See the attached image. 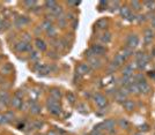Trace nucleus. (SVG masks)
<instances>
[{
    "label": "nucleus",
    "mask_w": 155,
    "mask_h": 135,
    "mask_svg": "<svg viewBox=\"0 0 155 135\" xmlns=\"http://www.w3.org/2000/svg\"><path fill=\"white\" fill-rule=\"evenodd\" d=\"M48 107H49V112L53 116H59L61 112L59 100L52 98V97H49V99H48Z\"/></svg>",
    "instance_id": "obj_1"
},
{
    "label": "nucleus",
    "mask_w": 155,
    "mask_h": 135,
    "mask_svg": "<svg viewBox=\"0 0 155 135\" xmlns=\"http://www.w3.org/2000/svg\"><path fill=\"white\" fill-rule=\"evenodd\" d=\"M15 50L18 52H33V46L30 43H26L23 40H21L19 43L15 44Z\"/></svg>",
    "instance_id": "obj_2"
},
{
    "label": "nucleus",
    "mask_w": 155,
    "mask_h": 135,
    "mask_svg": "<svg viewBox=\"0 0 155 135\" xmlns=\"http://www.w3.org/2000/svg\"><path fill=\"white\" fill-rule=\"evenodd\" d=\"M94 102L100 109H103L107 106L108 104V99L105 98V96H103L102 94H95L94 95Z\"/></svg>",
    "instance_id": "obj_3"
},
{
    "label": "nucleus",
    "mask_w": 155,
    "mask_h": 135,
    "mask_svg": "<svg viewBox=\"0 0 155 135\" xmlns=\"http://www.w3.org/2000/svg\"><path fill=\"white\" fill-rule=\"evenodd\" d=\"M126 45H127L126 47L133 50L134 47H137V46L139 45V37H138L137 35H131V36H129L127 39H126Z\"/></svg>",
    "instance_id": "obj_4"
},
{
    "label": "nucleus",
    "mask_w": 155,
    "mask_h": 135,
    "mask_svg": "<svg viewBox=\"0 0 155 135\" xmlns=\"http://www.w3.org/2000/svg\"><path fill=\"white\" fill-rule=\"evenodd\" d=\"M90 50H92V52H93V54H94L95 57L103 56V54L105 53V47H104L103 45H100V44L93 45V46L90 47Z\"/></svg>",
    "instance_id": "obj_5"
},
{
    "label": "nucleus",
    "mask_w": 155,
    "mask_h": 135,
    "mask_svg": "<svg viewBox=\"0 0 155 135\" xmlns=\"http://www.w3.org/2000/svg\"><path fill=\"white\" fill-rule=\"evenodd\" d=\"M11 104H12V106H13L14 109H16V110H22L24 103H23V99H22V98L14 96L11 99Z\"/></svg>",
    "instance_id": "obj_6"
},
{
    "label": "nucleus",
    "mask_w": 155,
    "mask_h": 135,
    "mask_svg": "<svg viewBox=\"0 0 155 135\" xmlns=\"http://www.w3.org/2000/svg\"><path fill=\"white\" fill-rule=\"evenodd\" d=\"M138 88H139V93H140V94H145V95H147V94L151 93V86H149L146 81H144V82H139V83H138Z\"/></svg>",
    "instance_id": "obj_7"
},
{
    "label": "nucleus",
    "mask_w": 155,
    "mask_h": 135,
    "mask_svg": "<svg viewBox=\"0 0 155 135\" xmlns=\"http://www.w3.org/2000/svg\"><path fill=\"white\" fill-rule=\"evenodd\" d=\"M115 126H116V121H115L114 119H108V120H105V121L103 122L104 129H107V131L110 132V133H112V132L115 131Z\"/></svg>",
    "instance_id": "obj_8"
},
{
    "label": "nucleus",
    "mask_w": 155,
    "mask_h": 135,
    "mask_svg": "<svg viewBox=\"0 0 155 135\" xmlns=\"http://www.w3.org/2000/svg\"><path fill=\"white\" fill-rule=\"evenodd\" d=\"M90 71H92V68H90V66H89L88 64H80L79 67H78V73H79L80 75H86V74H88Z\"/></svg>",
    "instance_id": "obj_9"
},
{
    "label": "nucleus",
    "mask_w": 155,
    "mask_h": 135,
    "mask_svg": "<svg viewBox=\"0 0 155 135\" xmlns=\"http://www.w3.org/2000/svg\"><path fill=\"white\" fill-rule=\"evenodd\" d=\"M153 38H154V33H153V30H152V29H146V30H145V36H144V42H145V44H146V45L151 44L152 40H153Z\"/></svg>",
    "instance_id": "obj_10"
},
{
    "label": "nucleus",
    "mask_w": 155,
    "mask_h": 135,
    "mask_svg": "<svg viewBox=\"0 0 155 135\" xmlns=\"http://www.w3.org/2000/svg\"><path fill=\"white\" fill-rule=\"evenodd\" d=\"M11 98H9V95L7 91L5 90H0V104L1 105H7L9 103Z\"/></svg>",
    "instance_id": "obj_11"
},
{
    "label": "nucleus",
    "mask_w": 155,
    "mask_h": 135,
    "mask_svg": "<svg viewBox=\"0 0 155 135\" xmlns=\"http://www.w3.org/2000/svg\"><path fill=\"white\" fill-rule=\"evenodd\" d=\"M102 64V60L98 58V57H92L89 58V62L88 65L90 66V68H98Z\"/></svg>",
    "instance_id": "obj_12"
},
{
    "label": "nucleus",
    "mask_w": 155,
    "mask_h": 135,
    "mask_svg": "<svg viewBox=\"0 0 155 135\" xmlns=\"http://www.w3.org/2000/svg\"><path fill=\"white\" fill-rule=\"evenodd\" d=\"M30 103V109H29V111L33 113V115H39L41 113V106H39L38 104L36 103V102H29Z\"/></svg>",
    "instance_id": "obj_13"
},
{
    "label": "nucleus",
    "mask_w": 155,
    "mask_h": 135,
    "mask_svg": "<svg viewBox=\"0 0 155 135\" xmlns=\"http://www.w3.org/2000/svg\"><path fill=\"white\" fill-rule=\"evenodd\" d=\"M28 23H29V19L26 18V16H19V18H16V20H15V25H16L18 28L24 27V25L28 24Z\"/></svg>",
    "instance_id": "obj_14"
},
{
    "label": "nucleus",
    "mask_w": 155,
    "mask_h": 135,
    "mask_svg": "<svg viewBox=\"0 0 155 135\" xmlns=\"http://www.w3.org/2000/svg\"><path fill=\"white\" fill-rule=\"evenodd\" d=\"M123 107H124L126 111H133L134 107H136V104H134L133 100H131V99H126V100L123 103Z\"/></svg>",
    "instance_id": "obj_15"
},
{
    "label": "nucleus",
    "mask_w": 155,
    "mask_h": 135,
    "mask_svg": "<svg viewBox=\"0 0 155 135\" xmlns=\"http://www.w3.org/2000/svg\"><path fill=\"white\" fill-rule=\"evenodd\" d=\"M35 46H36V49L39 50V51H45V50H46V44H45V42L41 38L35 39Z\"/></svg>",
    "instance_id": "obj_16"
},
{
    "label": "nucleus",
    "mask_w": 155,
    "mask_h": 135,
    "mask_svg": "<svg viewBox=\"0 0 155 135\" xmlns=\"http://www.w3.org/2000/svg\"><path fill=\"white\" fill-rule=\"evenodd\" d=\"M133 71H134L133 65H127V66H125L124 69H123V76H132V75H133Z\"/></svg>",
    "instance_id": "obj_17"
},
{
    "label": "nucleus",
    "mask_w": 155,
    "mask_h": 135,
    "mask_svg": "<svg viewBox=\"0 0 155 135\" xmlns=\"http://www.w3.org/2000/svg\"><path fill=\"white\" fill-rule=\"evenodd\" d=\"M148 57L147 56H145L142 59H139V60H137V67L139 68V69H142V68H145L146 66H147V64H148Z\"/></svg>",
    "instance_id": "obj_18"
},
{
    "label": "nucleus",
    "mask_w": 155,
    "mask_h": 135,
    "mask_svg": "<svg viewBox=\"0 0 155 135\" xmlns=\"http://www.w3.org/2000/svg\"><path fill=\"white\" fill-rule=\"evenodd\" d=\"M119 13H120L122 18L127 19V18L130 16V14H131V11H130V8H129V7L123 6V7H120V8H119Z\"/></svg>",
    "instance_id": "obj_19"
},
{
    "label": "nucleus",
    "mask_w": 155,
    "mask_h": 135,
    "mask_svg": "<svg viewBox=\"0 0 155 135\" xmlns=\"http://www.w3.org/2000/svg\"><path fill=\"white\" fill-rule=\"evenodd\" d=\"M134 82H136V80H134L133 75H132V76H124V77H123V80H122V83H123V86H125L126 88H127L130 84L134 83Z\"/></svg>",
    "instance_id": "obj_20"
},
{
    "label": "nucleus",
    "mask_w": 155,
    "mask_h": 135,
    "mask_svg": "<svg viewBox=\"0 0 155 135\" xmlns=\"http://www.w3.org/2000/svg\"><path fill=\"white\" fill-rule=\"evenodd\" d=\"M95 27H96L97 29H105V28L108 27V20L107 19H100L98 21H96Z\"/></svg>",
    "instance_id": "obj_21"
},
{
    "label": "nucleus",
    "mask_w": 155,
    "mask_h": 135,
    "mask_svg": "<svg viewBox=\"0 0 155 135\" xmlns=\"http://www.w3.org/2000/svg\"><path fill=\"white\" fill-rule=\"evenodd\" d=\"M132 50L131 49H129V47H123L122 50H120V52H119V54L120 56H123L125 59H127V58H130L131 56H132Z\"/></svg>",
    "instance_id": "obj_22"
},
{
    "label": "nucleus",
    "mask_w": 155,
    "mask_h": 135,
    "mask_svg": "<svg viewBox=\"0 0 155 135\" xmlns=\"http://www.w3.org/2000/svg\"><path fill=\"white\" fill-rule=\"evenodd\" d=\"M50 13H51L52 16H58L59 18V16H61V14H63V8L57 5V6H55V7L50 11Z\"/></svg>",
    "instance_id": "obj_23"
},
{
    "label": "nucleus",
    "mask_w": 155,
    "mask_h": 135,
    "mask_svg": "<svg viewBox=\"0 0 155 135\" xmlns=\"http://www.w3.org/2000/svg\"><path fill=\"white\" fill-rule=\"evenodd\" d=\"M125 61H126V59L124 58L123 56H120L119 53H117L116 56H115V59H114V62L116 64L117 66H119V67H120L122 65H124V62H125Z\"/></svg>",
    "instance_id": "obj_24"
},
{
    "label": "nucleus",
    "mask_w": 155,
    "mask_h": 135,
    "mask_svg": "<svg viewBox=\"0 0 155 135\" xmlns=\"http://www.w3.org/2000/svg\"><path fill=\"white\" fill-rule=\"evenodd\" d=\"M51 72V68L48 65H42V67L39 68V71L37 72L39 75H48Z\"/></svg>",
    "instance_id": "obj_25"
},
{
    "label": "nucleus",
    "mask_w": 155,
    "mask_h": 135,
    "mask_svg": "<svg viewBox=\"0 0 155 135\" xmlns=\"http://www.w3.org/2000/svg\"><path fill=\"white\" fill-rule=\"evenodd\" d=\"M127 90H129V93H132V94H140V93H139V88H138V83H137V82L132 83V84H130V86L127 87Z\"/></svg>",
    "instance_id": "obj_26"
},
{
    "label": "nucleus",
    "mask_w": 155,
    "mask_h": 135,
    "mask_svg": "<svg viewBox=\"0 0 155 135\" xmlns=\"http://www.w3.org/2000/svg\"><path fill=\"white\" fill-rule=\"evenodd\" d=\"M4 117H5V121H6V124H7V122H11V121L15 118V115L13 113V111H7V112L4 115Z\"/></svg>",
    "instance_id": "obj_27"
},
{
    "label": "nucleus",
    "mask_w": 155,
    "mask_h": 135,
    "mask_svg": "<svg viewBox=\"0 0 155 135\" xmlns=\"http://www.w3.org/2000/svg\"><path fill=\"white\" fill-rule=\"evenodd\" d=\"M111 34L110 33H104L103 35H102V37H101V40L103 42V43H105V44H109L110 42H111Z\"/></svg>",
    "instance_id": "obj_28"
},
{
    "label": "nucleus",
    "mask_w": 155,
    "mask_h": 135,
    "mask_svg": "<svg viewBox=\"0 0 155 135\" xmlns=\"http://www.w3.org/2000/svg\"><path fill=\"white\" fill-rule=\"evenodd\" d=\"M50 97H52V98H55V99H59V98L61 97L60 90H59V89H52V90L50 91Z\"/></svg>",
    "instance_id": "obj_29"
},
{
    "label": "nucleus",
    "mask_w": 155,
    "mask_h": 135,
    "mask_svg": "<svg viewBox=\"0 0 155 135\" xmlns=\"http://www.w3.org/2000/svg\"><path fill=\"white\" fill-rule=\"evenodd\" d=\"M53 25H52V21H49V20H44L43 21V23H42V28L44 29V30H49L50 28H52Z\"/></svg>",
    "instance_id": "obj_30"
},
{
    "label": "nucleus",
    "mask_w": 155,
    "mask_h": 135,
    "mask_svg": "<svg viewBox=\"0 0 155 135\" xmlns=\"http://www.w3.org/2000/svg\"><path fill=\"white\" fill-rule=\"evenodd\" d=\"M12 66H11V64H5L4 66H2V68H1V72L4 73V74H9V73H12Z\"/></svg>",
    "instance_id": "obj_31"
},
{
    "label": "nucleus",
    "mask_w": 155,
    "mask_h": 135,
    "mask_svg": "<svg viewBox=\"0 0 155 135\" xmlns=\"http://www.w3.org/2000/svg\"><path fill=\"white\" fill-rule=\"evenodd\" d=\"M66 98H67V102L70 103V104H74L75 103V100H77V97L75 95L73 94V93H67V95H66Z\"/></svg>",
    "instance_id": "obj_32"
},
{
    "label": "nucleus",
    "mask_w": 155,
    "mask_h": 135,
    "mask_svg": "<svg viewBox=\"0 0 155 135\" xmlns=\"http://www.w3.org/2000/svg\"><path fill=\"white\" fill-rule=\"evenodd\" d=\"M144 5H145V7H146L147 9H149V11L155 9V1H145Z\"/></svg>",
    "instance_id": "obj_33"
},
{
    "label": "nucleus",
    "mask_w": 155,
    "mask_h": 135,
    "mask_svg": "<svg viewBox=\"0 0 155 135\" xmlns=\"http://www.w3.org/2000/svg\"><path fill=\"white\" fill-rule=\"evenodd\" d=\"M31 126H33V128H35V129H39V128L43 127V121H41V120H35V121H33Z\"/></svg>",
    "instance_id": "obj_34"
},
{
    "label": "nucleus",
    "mask_w": 155,
    "mask_h": 135,
    "mask_svg": "<svg viewBox=\"0 0 155 135\" xmlns=\"http://www.w3.org/2000/svg\"><path fill=\"white\" fill-rule=\"evenodd\" d=\"M44 5H45V8H48V9L51 11L55 6H57V2H56V1H45Z\"/></svg>",
    "instance_id": "obj_35"
},
{
    "label": "nucleus",
    "mask_w": 155,
    "mask_h": 135,
    "mask_svg": "<svg viewBox=\"0 0 155 135\" xmlns=\"http://www.w3.org/2000/svg\"><path fill=\"white\" fill-rule=\"evenodd\" d=\"M131 6H132V8L134 11H139L141 8V4L139 1H131Z\"/></svg>",
    "instance_id": "obj_36"
},
{
    "label": "nucleus",
    "mask_w": 155,
    "mask_h": 135,
    "mask_svg": "<svg viewBox=\"0 0 155 135\" xmlns=\"http://www.w3.org/2000/svg\"><path fill=\"white\" fill-rule=\"evenodd\" d=\"M119 125H120L122 127H124V128H129V127H130V124H129V121H127L126 119H120V120H119Z\"/></svg>",
    "instance_id": "obj_37"
},
{
    "label": "nucleus",
    "mask_w": 155,
    "mask_h": 135,
    "mask_svg": "<svg viewBox=\"0 0 155 135\" xmlns=\"http://www.w3.org/2000/svg\"><path fill=\"white\" fill-rule=\"evenodd\" d=\"M46 33H48L49 37H55V36H56V34H57V31H56V28H55V27L50 28V29H49Z\"/></svg>",
    "instance_id": "obj_38"
},
{
    "label": "nucleus",
    "mask_w": 155,
    "mask_h": 135,
    "mask_svg": "<svg viewBox=\"0 0 155 135\" xmlns=\"http://www.w3.org/2000/svg\"><path fill=\"white\" fill-rule=\"evenodd\" d=\"M107 6H108V2L107 1H100L98 8H100V11H104V9H107Z\"/></svg>",
    "instance_id": "obj_39"
},
{
    "label": "nucleus",
    "mask_w": 155,
    "mask_h": 135,
    "mask_svg": "<svg viewBox=\"0 0 155 135\" xmlns=\"http://www.w3.org/2000/svg\"><path fill=\"white\" fill-rule=\"evenodd\" d=\"M38 58H39L38 52H35V51H33V52L30 53V59H31V60H38Z\"/></svg>",
    "instance_id": "obj_40"
},
{
    "label": "nucleus",
    "mask_w": 155,
    "mask_h": 135,
    "mask_svg": "<svg viewBox=\"0 0 155 135\" xmlns=\"http://www.w3.org/2000/svg\"><path fill=\"white\" fill-rule=\"evenodd\" d=\"M78 110H79L80 112H82V113H87V107H86L83 104L78 105Z\"/></svg>",
    "instance_id": "obj_41"
},
{
    "label": "nucleus",
    "mask_w": 155,
    "mask_h": 135,
    "mask_svg": "<svg viewBox=\"0 0 155 135\" xmlns=\"http://www.w3.org/2000/svg\"><path fill=\"white\" fill-rule=\"evenodd\" d=\"M23 4H24V6H27V8H33L36 2L35 1H24Z\"/></svg>",
    "instance_id": "obj_42"
},
{
    "label": "nucleus",
    "mask_w": 155,
    "mask_h": 135,
    "mask_svg": "<svg viewBox=\"0 0 155 135\" xmlns=\"http://www.w3.org/2000/svg\"><path fill=\"white\" fill-rule=\"evenodd\" d=\"M140 131H142V132H147L148 129H149V127H148V125H144V126H140V128H139Z\"/></svg>",
    "instance_id": "obj_43"
},
{
    "label": "nucleus",
    "mask_w": 155,
    "mask_h": 135,
    "mask_svg": "<svg viewBox=\"0 0 155 135\" xmlns=\"http://www.w3.org/2000/svg\"><path fill=\"white\" fill-rule=\"evenodd\" d=\"M145 16H146V15H142V14L138 15V21H139V22H142V21H145Z\"/></svg>",
    "instance_id": "obj_44"
},
{
    "label": "nucleus",
    "mask_w": 155,
    "mask_h": 135,
    "mask_svg": "<svg viewBox=\"0 0 155 135\" xmlns=\"http://www.w3.org/2000/svg\"><path fill=\"white\" fill-rule=\"evenodd\" d=\"M127 20H129V21H133V20H136V15L131 13V14H130V16L127 18Z\"/></svg>",
    "instance_id": "obj_45"
},
{
    "label": "nucleus",
    "mask_w": 155,
    "mask_h": 135,
    "mask_svg": "<svg viewBox=\"0 0 155 135\" xmlns=\"http://www.w3.org/2000/svg\"><path fill=\"white\" fill-rule=\"evenodd\" d=\"M0 124H6V121H5V117H4V115H0Z\"/></svg>",
    "instance_id": "obj_46"
},
{
    "label": "nucleus",
    "mask_w": 155,
    "mask_h": 135,
    "mask_svg": "<svg viewBox=\"0 0 155 135\" xmlns=\"http://www.w3.org/2000/svg\"><path fill=\"white\" fill-rule=\"evenodd\" d=\"M148 75H149V77H152V78H154L155 80V72H149Z\"/></svg>",
    "instance_id": "obj_47"
},
{
    "label": "nucleus",
    "mask_w": 155,
    "mask_h": 135,
    "mask_svg": "<svg viewBox=\"0 0 155 135\" xmlns=\"http://www.w3.org/2000/svg\"><path fill=\"white\" fill-rule=\"evenodd\" d=\"M48 135H57V133H56L55 131H50V132L48 133Z\"/></svg>",
    "instance_id": "obj_48"
},
{
    "label": "nucleus",
    "mask_w": 155,
    "mask_h": 135,
    "mask_svg": "<svg viewBox=\"0 0 155 135\" xmlns=\"http://www.w3.org/2000/svg\"><path fill=\"white\" fill-rule=\"evenodd\" d=\"M152 25H153V27L155 28V18H154V19H152Z\"/></svg>",
    "instance_id": "obj_49"
},
{
    "label": "nucleus",
    "mask_w": 155,
    "mask_h": 135,
    "mask_svg": "<svg viewBox=\"0 0 155 135\" xmlns=\"http://www.w3.org/2000/svg\"><path fill=\"white\" fill-rule=\"evenodd\" d=\"M1 24H2V21H1V19H0V29H1Z\"/></svg>",
    "instance_id": "obj_50"
},
{
    "label": "nucleus",
    "mask_w": 155,
    "mask_h": 135,
    "mask_svg": "<svg viewBox=\"0 0 155 135\" xmlns=\"http://www.w3.org/2000/svg\"><path fill=\"white\" fill-rule=\"evenodd\" d=\"M134 135H142V134H141V133H136Z\"/></svg>",
    "instance_id": "obj_51"
}]
</instances>
